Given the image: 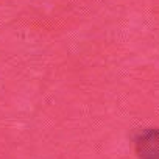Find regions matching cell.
Segmentation results:
<instances>
[{
	"label": "cell",
	"instance_id": "cell-1",
	"mask_svg": "<svg viewBox=\"0 0 159 159\" xmlns=\"http://www.w3.org/2000/svg\"><path fill=\"white\" fill-rule=\"evenodd\" d=\"M137 147L143 159H159V131H150L142 136Z\"/></svg>",
	"mask_w": 159,
	"mask_h": 159
}]
</instances>
